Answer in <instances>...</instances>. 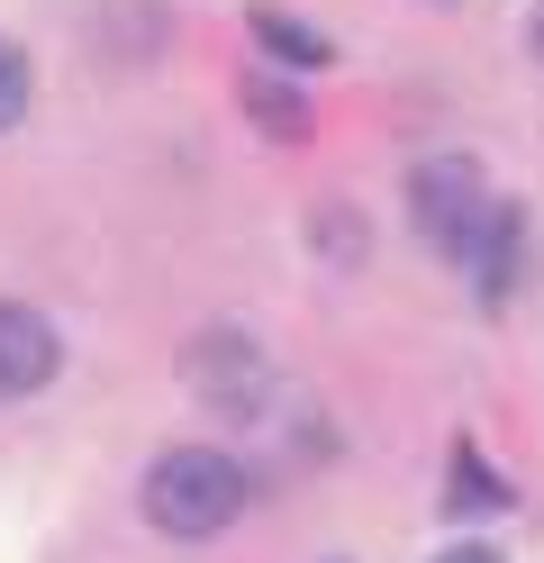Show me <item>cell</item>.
<instances>
[{
    "label": "cell",
    "instance_id": "6da1fadb",
    "mask_svg": "<svg viewBox=\"0 0 544 563\" xmlns=\"http://www.w3.org/2000/svg\"><path fill=\"white\" fill-rule=\"evenodd\" d=\"M245 500H254V482H245V464L227 445H173V454L145 464V518H155L173 545H200L218 527H236Z\"/></svg>",
    "mask_w": 544,
    "mask_h": 563
},
{
    "label": "cell",
    "instance_id": "7a4b0ae2",
    "mask_svg": "<svg viewBox=\"0 0 544 563\" xmlns=\"http://www.w3.org/2000/svg\"><path fill=\"white\" fill-rule=\"evenodd\" d=\"M490 209H499V200L481 191V164H471V155H426V164L409 173V219H418V236H426L445 264H471Z\"/></svg>",
    "mask_w": 544,
    "mask_h": 563
},
{
    "label": "cell",
    "instance_id": "3957f363",
    "mask_svg": "<svg viewBox=\"0 0 544 563\" xmlns=\"http://www.w3.org/2000/svg\"><path fill=\"white\" fill-rule=\"evenodd\" d=\"M181 373H191V400H209L218 418H254L273 400V364L254 355L245 328H200L191 355H181Z\"/></svg>",
    "mask_w": 544,
    "mask_h": 563
},
{
    "label": "cell",
    "instance_id": "277c9868",
    "mask_svg": "<svg viewBox=\"0 0 544 563\" xmlns=\"http://www.w3.org/2000/svg\"><path fill=\"white\" fill-rule=\"evenodd\" d=\"M55 364H64L55 328L36 319L27 300H0V400H27V391H46V382H55Z\"/></svg>",
    "mask_w": 544,
    "mask_h": 563
},
{
    "label": "cell",
    "instance_id": "5b68a950",
    "mask_svg": "<svg viewBox=\"0 0 544 563\" xmlns=\"http://www.w3.org/2000/svg\"><path fill=\"white\" fill-rule=\"evenodd\" d=\"M518 264H526V209L508 200V209H490L481 245H471V273H481V300H490V309H508V291H518Z\"/></svg>",
    "mask_w": 544,
    "mask_h": 563
},
{
    "label": "cell",
    "instance_id": "8992f818",
    "mask_svg": "<svg viewBox=\"0 0 544 563\" xmlns=\"http://www.w3.org/2000/svg\"><path fill=\"white\" fill-rule=\"evenodd\" d=\"M236 91H245V119L264 128V136H281V146H300V136H309V91L290 82V74H245Z\"/></svg>",
    "mask_w": 544,
    "mask_h": 563
},
{
    "label": "cell",
    "instance_id": "52a82bcc",
    "mask_svg": "<svg viewBox=\"0 0 544 563\" xmlns=\"http://www.w3.org/2000/svg\"><path fill=\"white\" fill-rule=\"evenodd\" d=\"M499 509H508V482H490L481 445L454 437V490H445V518H499Z\"/></svg>",
    "mask_w": 544,
    "mask_h": 563
},
{
    "label": "cell",
    "instance_id": "ba28073f",
    "mask_svg": "<svg viewBox=\"0 0 544 563\" xmlns=\"http://www.w3.org/2000/svg\"><path fill=\"white\" fill-rule=\"evenodd\" d=\"M245 27H254V46H264V55H281V64H309V74L326 64V37H309V27L290 19V10H273V0H254V10H245Z\"/></svg>",
    "mask_w": 544,
    "mask_h": 563
},
{
    "label": "cell",
    "instance_id": "9c48e42d",
    "mask_svg": "<svg viewBox=\"0 0 544 563\" xmlns=\"http://www.w3.org/2000/svg\"><path fill=\"white\" fill-rule=\"evenodd\" d=\"M27 100H36V64H27L19 37H0V128H19Z\"/></svg>",
    "mask_w": 544,
    "mask_h": 563
},
{
    "label": "cell",
    "instance_id": "30bf717a",
    "mask_svg": "<svg viewBox=\"0 0 544 563\" xmlns=\"http://www.w3.org/2000/svg\"><path fill=\"white\" fill-rule=\"evenodd\" d=\"M435 563H508V554H499V545H481V537H463V545H445Z\"/></svg>",
    "mask_w": 544,
    "mask_h": 563
},
{
    "label": "cell",
    "instance_id": "8fae6325",
    "mask_svg": "<svg viewBox=\"0 0 544 563\" xmlns=\"http://www.w3.org/2000/svg\"><path fill=\"white\" fill-rule=\"evenodd\" d=\"M526 46H535V64H544V0L526 10Z\"/></svg>",
    "mask_w": 544,
    "mask_h": 563
}]
</instances>
